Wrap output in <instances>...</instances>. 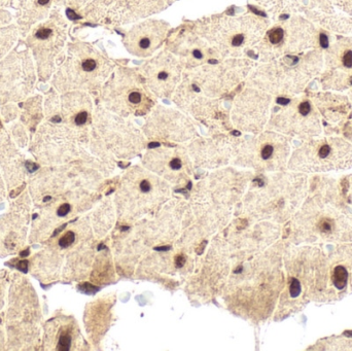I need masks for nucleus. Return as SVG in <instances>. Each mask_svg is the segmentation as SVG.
Listing matches in <instances>:
<instances>
[{"instance_id": "1", "label": "nucleus", "mask_w": 352, "mask_h": 351, "mask_svg": "<svg viewBox=\"0 0 352 351\" xmlns=\"http://www.w3.org/2000/svg\"><path fill=\"white\" fill-rule=\"evenodd\" d=\"M253 65L246 58H230L184 69L172 100L198 121L222 126L228 119L222 101L245 82Z\"/></svg>"}, {"instance_id": "2", "label": "nucleus", "mask_w": 352, "mask_h": 351, "mask_svg": "<svg viewBox=\"0 0 352 351\" xmlns=\"http://www.w3.org/2000/svg\"><path fill=\"white\" fill-rule=\"evenodd\" d=\"M100 103L108 111L124 118L142 116L157 105L137 68L116 66L102 86Z\"/></svg>"}, {"instance_id": "3", "label": "nucleus", "mask_w": 352, "mask_h": 351, "mask_svg": "<svg viewBox=\"0 0 352 351\" xmlns=\"http://www.w3.org/2000/svg\"><path fill=\"white\" fill-rule=\"evenodd\" d=\"M197 27L219 60L248 54L262 32L258 21L252 17L219 18Z\"/></svg>"}, {"instance_id": "4", "label": "nucleus", "mask_w": 352, "mask_h": 351, "mask_svg": "<svg viewBox=\"0 0 352 351\" xmlns=\"http://www.w3.org/2000/svg\"><path fill=\"white\" fill-rule=\"evenodd\" d=\"M167 181L145 167L135 166L124 174L116 194L117 207L143 208V212L169 197Z\"/></svg>"}, {"instance_id": "5", "label": "nucleus", "mask_w": 352, "mask_h": 351, "mask_svg": "<svg viewBox=\"0 0 352 351\" xmlns=\"http://www.w3.org/2000/svg\"><path fill=\"white\" fill-rule=\"evenodd\" d=\"M116 64L107 55L91 45H76L71 51L67 66L69 88L82 90L101 89Z\"/></svg>"}, {"instance_id": "6", "label": "nucleus", "mask_w": 352, "mask_h": 351, "mask_svg": "<svg viewBox=\"0 0 352 351\" xmlns=\"http://www.w3.org/2000/svg\"><path fill=\"white\" fill-rule=\"evenodd\" d=\"M96 128L106 152L117 158L129 159L138 155L145 146L143 132L127 118L108 111L104 107L96 110Z\"/></svg>"}, {"instance_id": "7", "label": "nucleus", "mask_w": 352, "mask_h": 351, "mask_svg": "<svg viewBox=\"0 0 352 351\" xmlns=\"http://www.w3.org/2000/svg\"><path fill=\"white\" fill-rule=\"evenodd\" d=\"M147 89L156 98L172 99L184 67L174 54L164 50L137 67Z\"/></svg>"}, {"instance_id": "8", "label": "nucleus", "mask_w": 352, "mask_h": 351, "mask_svg": "<svg viewBox=\"0 0 352 351\" xmlns=\"http://www.w3.org/2000/svg\"><path fill=\"white\" fill-rule=\"evenodd\" d=\"M142 132L151 141L183 142L196 136L190 118L177 109L156 105L149 112Z\"/></svg>"}, {"instance_id": "9", "label": "nucleus", "mask_w": 352, "mask_h": 351, "mask_svg": "<svg viewBox=\"0 0 352 351\" xmlns=\"http://www.w3.org/2000/svg\"><path fill=\"white\" fill-rule=\"evenodd\" d=\"M142 164L171 184H186L193 174V161L183 147H157L145 153Z\"/></svg>"}, {"instance_id": "10", "label": "nucleus", "mask_w": 352, "mask_h": 351, "mask_svg": "<svg viewBox=\"0 0 352 351\" xmlns=\"http://www.w3.org/2000/svg\"><path fill=\"white\" fill-rule=\"evenodd\" d=\"M166 48L175 55L184 69L221 61L201 35L197 25L185 27L174 33L167 41Z\"/></svg>"}, {"instance_id": "11", "label": "nucleus", "mask_w": 352, "mask_h": 351, "mask_svg": "<svg viewBox=\"0 0 352 351\" xmlns=\"http://www.w3.org/2000/svg\"><path fill=\"white\" fill-rule=\"evenodd\" d=\"M268 98L258 89L244 86L235 95L230 110L234 127L243 132H256L264 122Z\"/></svg>"}, {"instance_id": "12", "label": "nucleus", "mask_w": 352, "mask_h": 351, "mask_svg": "<svg viewBox=\"0 0 352 351\" xmlns=\"http://www.w3.org/2000/svg\"><path fill=\"white\" fill-rule=\"evenodd\" d=\"M170 26L165 21L147 20L133 26L124 37V47L138 58L151 57L168 37Z\"/></svg>"}, {"instance_id": "13", "label": "nucleus", "mask_w": 352, "mask_h": 351, "mask_svg": "<svg viewBox=\"0 0 352 351\" xmlns=\"http://www.w3.org/2000/svg\"><path fill=\"white\" fill-rule=\"evenodd\" d=\"M237 140L228 137L198 139L188 145V153L195 164L204 168H216L233 159Z\"/></svg>"}, {"instance_id": "14", "label": "nucleus", "mask_w": 352, "mask_h": 351, "mask_svg": "<svg viewBox=\"0 0 352 351\" xmlns=\"http://www.w3.org/2000/svg\"><path fill=\"white\" fill-rule=\"evenodd\" d=\"M347 278H348V273H347V270H346L344 267L338 266L335 268L333 275V281L337 288L338 289L345 288L346 283H347Z\"/></svg>"}, {"instance_id": "15", "label": "nucleus", "mask_w": 352, "mask_h": 351, "mask_svg": "<svg viewBox=\"0 0 352 351\" xmlns=\"http://www.w3.org/2000/svg\"><path fill=\"white\" fill-rule=\"evenodd\" d=\"M284 39V30L281 27H275L267 33V41L269 45L277 47L280 45Z\"/></svg>"}, {"instance_id": "16", "label": "nucleus", "mask_w": 352, "mask_h": 351, "mask_svg": "<svg viewBox=\"0 0 352 351\" xmlns=\"http://www.w3.org/2000/svg\"><path fill=\"white\" fill-rule=\"evenodd\" d=\"M71 343H72V337L69 334H63L60 336L58 341L57 349L59 351H68L71 348Z\"/></svg>"}, {"instance_id": "17", "label": "nucleus", "mask_w": 352, "mask_h": 351, "mask_svg": "<svg viewBox=\"0 0 352 351\" xmlns=\"http://www.w3.org/2000/svg\"><path fill=\"white\" fill-rule=\"evenodd\" d=\"M74 240H75V234H74L72 231H68L64 236H62L61 238L59 239V245H60L62 248L69 247L74 242Z\"/></svg>"}, {"instance_id": "18", "label": "nucleus", "mask_w": 352, "mask_h": 351, "mask_svg": "<svg viewBox=\"0 0 352 351\" xmlns=\"http://www.w3.org/2000/svg\"><path fill=\"white\" fill-rule=\"evenodd\" d=\"M52 35H54V29L51 27H41L35 33V37L40 40H46L51 38Z\"/></svg>"}, {"instance_id": "19", "label": "nucleus", "mask_w": 352, "mask_h": 351, "mask_svg": "<svg viewBox=\"0 0 352 351\" xmlns=\"http://www.w3.org/2000/svg\"><path fill=\"white\" fill-rule=\"evenodd\" d=\"M301 283L298 279H292L291 283H290L289 286V294L291 298H296L299 297V295L301 294Z\"/></svg>"}, {"instance_id": "20", "label": "nucleus", "mask_w": 352, "mask_h": 351, "mask_svg": "<svg viewBox=\"0 0 352 351\" xmlns=\"http://www.w3.org/2000/svg\"><path fill=\"white\" fill-rule=\"evenodd\" d=\"M311 110V106H310V103L308 102V101H304V102H302L301 104L299 105V111L301 113L302 115H308L309 112H310Z\"/></svg>"}, {"instance_id": "21", "label": "nucleus", "mask_w": 352, "mask_h": 351, "mask_svg": "<svg viewBox=\"0 0 352 351\" xmlns=\"http://www.w3.org/2000/svg\"><path fill=\"white\" fill-rule=\"evenodd\" d=\"M70 209H71V207H70L69 204H67V203L66 204H62L57 210V214L61 217L65 216V215H67L70 212Z\"/></svg>"}, {"instance_id": "22", "label": "nucleus", "mask_w": 352, "mask_h": 351, "mask_svg": "<svg viewBox=\"0 0 352 351\" xmlns=\"http://www.w3.org/2000/svg\"><path fill=\"white\" fill-rule=\"evenodd\" d=\"M343 64L348 68L352 67V51H347L345 53L343 57Z\"/></svg>"}, {"instance_id": "23", "label": "nucleus", "mask_w": 352, "mask_h": 351, "mask_svg": "<svg viewBox=\"0 0 352 351\" xmlns=\"http://www.w3.org/2000/svg\"><path fill=\"white\" fill-rule=\"evenodd\" d=\"M329 153H330V147L327 145V144H324L319 149V157L321 159H325L326 157L329 155Z\"/></svg>"}, {"instance_id": "24", "label": "nucleus", "mask_w": 352, "mask_h": 351, "mask_svg": "<svg viewBox=\"0 0 352 351\" xmlns=\"http://www.w3.org/2000/svg\"><path fill=\"white\" fill-rule=\"evenodd\" d=\"M15 268H17L19 271H21V272L27 273L28 272V261H19V263L17 264V266H15Z\"/></svg>"}, {"instance_id": "25", "label": "nucleus", "mask_w": 352, "mask_h": 351, "mask_svg": "<svg viewBox=\"0 0 352 351\" xmlns=\"http://www.w3.org/2000/svg\"><path fill=\"white\" fill-rule=\"evenodd\" d=\"M319 44L321 45V48H329V38H327V36L325 34H323V33H321L319 35Z\"/></svg>"}, {"instance_id": "26", "label": "nucleus", "mask_w": 352, "mask_h": 351, "mask_svg": "<svg viewBox=\"0 0 352 351\" xmlns=\"http://www.w3.org/2000/svg\"><path fill=\"white\" fill-rule=\"evenodd\" d=\"M184 263H185V257L184 255L182 254H179L177 257H175V267L176 268H181L184 266Z\"/></svg>"}, {"instance_id": "27", "label": "nucleus", "mask_w": 352, "mask_h": 351, "mask_svg": "<svg viewBox=\"0 0 352 351\" xmlns=\"http://www.w3.org/2000/svg\"><path fill=\"white\" fill-rule=\"evenodd\" d=\"M26 168H27V170L30 172V173H33V172H35L36 170H38L39 169V166L37 165V164H35V163H32V162H29V161H27L26 162Z\"/></svg>"}, {"instance_id": "28", "label": "nucleus", "mask_w": 352, "mask_h": 351, "mask_svg": "<svg viewBox=\"0 0 352 351\" xmlns=\"http://www.w3.org/2000/svg\"><path fill=\"white\" fill-rule=\"evenodd\" d=\"M276 102H277L278 104H279V105L285 106V105H287V104H289L290 100H289V99H287V98L279 97V98H277V101H276Z\"/></svg>"}, {"instance_id": "29", "label": "nucleus", "mask_w": 352, "mask_h": 351, "mask_svg": "<svg viewBox=\"0 0 352 351\" xmlns=\"http://www.w3.org/2000/svg\"><path fill=\"white\" fill-rule=\"evenodd\" d=\"M321 230H322L323 232H329L330 230V224L329 221H323V223L321 224Z\"/></svg>"}, {"instance_id": "30", "label": "nucleus", "mask_w": 352, "mask_h": 351, "mask_svg": "<svg viewBox=\"0 0 352 351\" xmlns=\"http://www.w3.org/2000/svg\"><path fill=\"white\" fill-rule=\"evenodd\" d=\"M66 226H67V224H63V226H61L60 228H59V229H56V230H55V232H54V234H52V237H55V236H57L59 233H60V232H62V230H64L65 228H66Z\"/></svg>"}, {"instance_id": "31", "label": "nucleus", "mask_w": 352, "mask_h": 351, "mask_svg": "<svg viewBox=\"0 0 352 351\" xmlns=\"http://www.w3.org/2000/svg\"><path fill=\"white\" fill-rule=\"evenodd\" d=\"M29 253H30V250H29V249H26V250H24V251L21 252L20 257H28V255H29Z\"/></svg>"}, {"instance_id": "32", "label": "nucleus", "mask_w": 352, "mask_h": 351, "mask_svg": "<svg viewBox=\"0 0 352 351\" xmlns=\"http://www.w3.org/2000/svg\"><path fill=\"white\" fill-rule=\"evenodd\" d=\"M52 123H61L62 122V119L59 115H56V116H54V118L52 119Z\"/></svg>"}, {"instance_id": "33", "label": "nucleus", "mask_w": 352, "mask_h": 351, "mask_svg": "<svg viewBox=\"0 0 352 351\" xmlns=\"http://www.w3.org/2000/svg\"><path fill=\"white\" fill-rule=\"evenodd\" d=\"M344 335L348 338H352V331H346L344 332Z\"/></svg>"}, {"instance_id": "34", "label": "nucleus", "mask_w": 352, "mask_h": 351, "mask_svg": "<svg viewBox=\"0 0 352 351\" xmlns=\"http://www.w3.org/2000/svg\"><path fill=\"white\" fill-rule=\"evenodd\" d=\"M52 198L49 196H46V197H44V199H43V202H48V201H49V200H51Z\"/></svg>"}, {"instance_id": "35", "label": "nucleus", "mask_w": 352, "mask_h": 351, "mask_svg": "<svg viewBox=\"0 0 352 351\" xmlns=\"http://www.w3.org/2000/svg\"><path fill=\"white\" fill-rule=\"evenodd\" d=\"M37 216H38L37 214H34L33 216H32V219H35V218H37Z\"/></svg>"}, {"instance_id": "36", "label": "nucleus", "mask_w": 352, "mask_h": 351, "mask_svg": "<svg viewBox=\"0 0 352 351\" xmlns=\"http://www.w3.org/2000/svg\"><path fill=\"white\" fill-rule=\"evenodd\" d=\"M0 322H1V319H0Z\"/></svg>"}]
</instances>
